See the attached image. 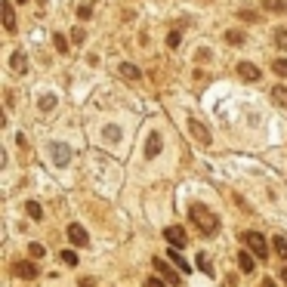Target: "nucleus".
I'll return each mask as SVG.
<instances>
[{
    "instance_id": "obj_1",
    "label": "nucleus",
    "mask_w": 287,
    "mask_h": 287,
    "mask_svg": "<svg viewBox=\"0 0 287 287\" xmlns=\"http://www.w3.org/2000/svg\"><path fill=\"white\" fill-rule=\"evenodd\" d=\"M188 219H192V226H195L204 238H213V235L219 232V216L207 207V204H192Z\"/></svg>"
},
{
    "instance_id": "obj_8",
    "label": "nucleus",
    "mask_w": 287,
    "mask_h": 287,
    "mask_svg": "<svg viewBox=\"0 0 287 287\" xmlns=\"http://www.w3.org/2000/svg\"><path fill=\"white\" fill-rule=\"evenodd\" d=\"M0 16H4V28H7L10 34H16V10H13L10 0H4V4H0Z\"/></svg>"
},
{
    "instance_id": "obj_10",
    "label": "nucleus",
    "mask_w": 287,
    "mask_h": 287,
    "mask_svg": "<svg viewBox=\"0 0 287 287\" xmlns=\"http://www.w3.org/2000/svg\"><path fill=\"white\" fill-rule=\"evenodd\" d=\"M50 151H53V161L59 164V167H65V164H68V157H71V148H68L65 142H56Z\"/></svg>"
},
{
    "instance_id": "obj_24",
    "label": "nucleus",
    "mask_w": 287,
    "mask_h": 287,
    "mask_svg": "<svg viewBox=\"0 0 287 287\" xmlns=\"http://www.w3.org/2000/svg\"><path fill=\"white\" fill-rule=\"evenodd\" d=\"M28 253H31V260H40V257H47L44 244H28Z\"/></svg>"
},
{
    "instance_id": "obj_29",
    "label": "nucleus",
    "mask_w": 287,
    "mask_h": 287,
    "mask_svg": "<svg viewBox=\"0 0 287 287\" xmlns=\"http://www.w3.org/2000/svg\"><path fill=\"white\" fill-rule=\"evenodd\" d=\"M62 263L65 266H77V253L74 250H62Z\"/></svg>"
},
{
    "instance_id": "obj_36",
    "label": "nucleus",
    "mask_w": 287,
    "mask_h": 287,
    "mask_svg": "<svg viewBox=\"0 0 287 287\" xmlns=\"http://www.w3.org/2000/svg\"><path fill=\"white\" fill-rule=\"evenodd\" d=\"M281 281H284V287H287V269H281V275H278Z\"/></svg>"
},
{
    "instance_id": "obj_11",
    "label": "nucleus",
    "mask_w": 287,
    "mask_h": 287,
    "mask_svg": "<svg viewBox=\"0 0 287 287\" xmlns=\"http://www.w3.org/2000/svg\"><path fill=\"white\" fill-rule=\"evenodd\" d=\"M238 74H241L244 80H260V68H257L253 62H238Z\"/></svg>"
},
{
    "instance_id": "obj_32",
    "label": "nucleus",
    "mask_w": 287,
    "mask_h": 287,
    "mask_svg": "<svg viewBox=\"0 0 287 287\" xmlns=\"http://www.w3.org/2000/svg\"><path fill=\"white\" fill-rule=\"evenodd\" d=\"M145 287H167L164 278H145Z\"/></svg>"
},
{
    "instance_id": "obj_12",
    "label": "nucleus",
    "mask_w": 287,
    "mask_h": 287,
    "mask_svg": "<svg viewBox=\"0 0 287 287\" xmlns=\"http://www.w3.org/2000/svg\"><path fill=\"white\" fill-rule=\"evenodd\" d=\"M117 74L127 77V80H142V71H139L136 65H130V62H120V65H117Z\"/></svg>"
},
{
    "instance_id": "obj_26",
    "label": "nucleus",
    "mask_w": 287,
    "mask_h": 287,
    "mask_svg": "<svg viewBox=\"0 0 287 287\" xmlns=\"http://www.w3.org/2000/svg\"><path fill=\"white\" fill-rule=\"evenodd\" d=\"M238 19H244V22H260V13H253V10H238Z\"/></svg>"
},
{
    "instance_id": "obj_18",
    "label": "nucleus",
    "mask_w": 287,
    "mask_h": 287,
    "mask_svg": "<svg viewBox=\"0 0 287 287\" xmlns=\"http://www.w3.org/2000/svg\"><path fill=\"white\" fill-rule=\"evenodd\" d=\"M266 10L269 13H278V16H287V0H269Z\"/></svg>"
},
{
    "instance_id": "obj_14",
    "label": "nucleus",
    "mask_w": 287,
    "mask_h": 287,
    "mask_svg": "<svg viewBox=\"0 0 287 287\" xmlns=\"http://www.w3.org/2000/svg\"><path fill=\"white\" fill-rule=\"evenodd\" d=\"M167 260H170V263H173V266H176L179 272H192V266H188V263L182 260V253H179V247H170V250H167Z\"/></svg>"
},
{
    "instance_id": "obj_21",
    "label": "nucleus",
    "mask_w": 287,
    "mask_h": 287,
    "mask_svg": "<svg viewBox=\"0 0 287 287\" xmlns=\"http://www.w3.org/2000/svg\"><path fill=\"white\" fill-rule=\"evenodd\" d=\"M53 47H56V53L65 56V53H68V40H65L62 34H53Z\"/></svg>"
},
{
    "instance_id": "obj_16",
    "label": "nucleus",
    "mask_w": 287,
    "mask_h": 287,
    "mask_svg": "<svg viewBox=\"0 0 287 287\" xmlns=\"http://www.w3.org/2000/svg\"><path fill=\"white\" fill-rule=\"evenodd\" d=\"M272 102L287 108V87H272Z\"/></svg>"
},
{
    "instance_id": "obj_2",
    "label": "nucleus",
    "mask_w": 287,
    "mask_h": 287,
    "mask_svg": "<svg viewBox=\"0 0 287 287\" xmlns=\"http://www.w3.org/2000/svg\"><path fill=\"white\" fill-rule=\"evenodd\" d=\"M241 241L247 244V250H250L257 260H269V241H266L260 232H244V235H241Z\"/></svg>"
},
{
    "instance_id": "obj_13",
    "label": "nucleus",
    "mask_w": 287,
    "mask_h": 287,
    "mask_svg": "<svg viewBox=\"0 0 287 287\" xmlns=\"http://www.w3.org/2000/svg\"><path fill=\"white\" fill-rule=\"evenodd\" d=\"M238 266H241V272H247V275H250L253 266H257V257H253L250 250H241V253H238Z\"/></svg>"
},
{
    "instance_id": "obj_31",
    "label": "nucleus",
    "mask_w": 287,
    "mask_h": 287,
    "mask_svg": "<svg viewBox=\"0 0 287 287\" xmlns=\"http://www.w3.org/2000/svg\"><path fill=\"white\" fill-rule=\"evenodd\" d=\"M77 16H80V19H90V16H93V7H90V4H84V7H77Z\"/></svg>"
},
{
    "instance_id": "obj_33",
    "label": "nucleus",
    "mask_w": 287,
    "mask_h": 287,
    "mask_svg": "<svg viewBox=\"0 0 287 287\" xmlns=\"http://www.w3.org/2000/svg\"><path fill=\"white\" fill-rule=\"evenodd\" d=\"M105 139L114 142V139H117V127H105Z\"/></svg>"
},
{
    "instance_id": "obj_30",
    "label": "nucleus",
    "mask_w": 287,
    "mask_h": 287,
    "mask_svg": "<svg viewBox=\"0 0 287 287\" xmlns=\"http://www.w3.org/2000/svg\"><path fill=\"white\" fill-rule=\"evenodd\" d=\"M71 40H74V44H84V40H87V31H84V28H74V31H71Z\"/></svg>"
},
{
    "instance_id": "obj_34",
    "label": "nucleus",
    "mask_w": 287,
    "mask_h": 287,
    "mask_svg": "<svg viewBox=\"0 0 287 287\" xmlns=\"http://www.w3.org/2000/svg\"><path fill=\"white\" fill-rule=\"evenodd\" d=\"M80 287H96V281L93 278H80Z\"/></svg>"
},
{
    "instance_id": "obj_20",
    "label": "nucleus",
    "mask_w": 287,
    "mask_h": 287,
    "mask_svg": "<svg viewBox=\"0 0 287 287\" xmlns=\"http://www.w3.org/2000/svg\"><path fill=\"white\" fill-rule=\"evenodd\" d=\"M226 40H229L232 47H241L244 44V31H226Z\"/></svg>"
},
{
    "instance_id": "obj_23",
    "label": "nucleus",
    "mask_w": 287,
    "mask_h": 287,
    "mask_svg": "<svg viewBox=\"0 0 287 287\" xmlns=\"http://www.w3.org/2000/svg\"><path fill=\"white\" fill-rule=\"evenodd\" d=\"M272 71H275L278 77H287V59H275V62H272Z\"/></svg>"
},
{
    "instance_id": "obj_6",
    "label": "nucleus",
    "mask_w": 287,
    "mask_h": 287,
    "mask_svg": "<svg viewBox=\"0 0 287 287\" xmlns=\"http://www.w3.org/2000/svg\"><path fill=\"white\" fill-rule=\"evenodd\" d=\"M188 133H192V136H195V139H198L201 145H210V130L204 127L198 117H192V120H188Z\"/></svg>"
},
{
    "instance_id": "obj_9",
    "label": "nucleus",
    "mask_w": 287,
    "mask_h": 287,
    "mask_svg": "<svg viewBox=\"0 0 287 287\" xmlns=\"http://www.w3.org/2000/svg\"><path fill=\"white\" fill-rule=\"evenodd\" d=\"M161 145H164L161 133H157V130H151V133H148V139H145V157H157V154H161Z\"/></svg>"
},
{
    "instance_id": "obj_3",
    "label": "nucleus",
    "mask_w": 287,
    "mask_h": 287,
    "mask_svg": "<svg viewBox=\"0 0 287 287\" xmlns=\"http://www.w3.org/2000/svg\"><path fill=\"white\" fill-rule=\"evenodd\" d=\"M151 266H154V272H157L164 281H167V284H173V287L179 284V272H176V269H170V263H164V260H157V257H154V260H151Z\"/></svg>"
},
{
    "instance_id": "obj_27",
    "label": "nucleus",
    "mask_w": 287,
    "mask_h": 287,
    "mask_svg": "<svg viewBox=\"0 0 287 287\" xmlns=\"http://www.w3.org/2000/svg\"><path fill=\"white\" fill-rule=\"evenodd\" d=\"M275 44H278L281 50H287V28H278V31H275Z\"/></svg>"
},
{
    "instance_id": "obj_17",
    "label": "nucleus",
    "mask_w": 287,
    "mask_h": 287,
    "mask_svg": "<svg viewBox=\"0 0 287 287\" xmlns=\"http://www.w3.org/2000/svg\"><path fill=\"white\" fill-rule=\"evenodd\" d=\"M272 247H275V253H278L281 260H287V238L275 235V238H272Z\"/></svg>"
},
{
    "instance_id": "obj_15",
    "label": "nucleus",
    "mask_w": 287,
    "mask_h": 287,
    "mask_svg": "<svg viewBox=\"0 0 287 287\" xmlns=\"http://www.w3.org/2000/svg\"><path fill=\"white\" fill-rule=\"evenodd\" d=\"M10 68H13L16 74H22V71L28 68V59H25V53H22V50H16V53L10 56Z\"/></svg>"
},
{
    "instance_id": "obj_28",
    "label": "nucleus",
    "mask_w": 287,
    "mask_h": 287,
    "mask_svg": "<svg viewBox=\"0 0 287 287\" xmlns=\"http://www.w3.org/2000/svg\"><path fill=\"white\" fill-rule=\"evenodd\" d=\"M179 40H182V34H179V31H170V34H167V47L176 50V47H179Z\"/></svg>"
},
{
    "instance_id": "obj_4",
    "label": "nucleus",
    "mask_w": 287,
    "mask_h": 287,
    "mask_svg": "<svg viewBox=\"0 0 287 287\" xmlns=\"http://www.w3.org/2000/svg\"><path fill=\"white\" fill-rule=\"evenodd\" d=\"M65 235H68V241L74 244V247H87V244H90V235L84 232V226H77V222H71L65 229Z\"/></svg>"
},
{
    "instance_id": "obj_35",
    "label": "nucleus",
    "mask_w": 287,
    "mask_h": 287,
    "mask_svg": "<svg viewBox=\"0 0 287 287\" xmlns=\"http://www.w3.org/2000/svg\"><path fill=\"white\" fill-rule=\"evenodd\" d=\"M260 287H275V281H272V278H263V284H260Z\"/></svg>"
},
{
    "instance_id": "obj_22",
    "label": "nucleus",
    "mask_w": 287,
    "mask_h": 287,
    "mask_svg": "<svg viewBox=\"0 0 287 287\" xmlns=\"http://www.w3.org/2000/svg\"><path fill=\"white\" fill-rule=\"evenodd\" d=\"M198 269H201L204 275H213V266H210V260L204 257V253H198Z\"/></svg>"
},
{
    "instance_id": "obj_19",
    "label": "nucleus",
    "mask_w": 287,
    "mask_h": 287,
    "mask_svg": "<svg viewBox=\"0 0 287 287\" xmlns=\"http://www.w3.org/2000/svg\"><path fill=\"white\" fill-rule=\"evenodd\" d=\"M25 210H28L31 219H44V210H40V204H37V201H28V204H25Z\"/></svg>"
},
{
    "instance_id": "obj_5",
    "label": "nucleus",
    "mask_w": 287,
    "mask_h": 287,
    "mask_svg": "<svg viewBox=\"0 0 287 287\" xmlns=\"http://www.w3.org/2000/svg\"><path fill=\"white\" fill-rule=\"evenodd\" d=\"M13 275L31 281V278H37V266H34L31 260H19V263H13Z\"/></svg>"
},
{
    "instance_id": "obj_25",
    "label": "nucleus",
    "mask_w": 287,
    "mask_h": 287,
    "mask_svg": "<svg viewBox=\"0 0 287 287\" xmlns=\"http://www.w3.org/2000/svg\"><path fill=\"white\" fill-rule=\"evenodd\" d=\"M56 108V96H40V111H53Z\"/></svg>"
},
{
    "instance_id": "obj_7",
    "label": "nucleus",
    "mask_w": 287,
    "mask_h": 287,
    "mask_svg": "<svg viewBox=\"0 0 287 287\" xmlns=\"http://www.w3.org/2000/svg\"><path fill=\"white\" fill-rule=\"evenodd\" d=\"M164 238L170 241V247H185V241H188V235L182 232V226H170V229H164Z\"/></svg>"
}]
</instances>
